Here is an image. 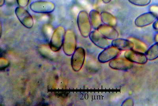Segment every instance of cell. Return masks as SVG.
Wrapping results in <instances>:
<instances>
[{"label":"cell","mask_w":158,"mask_h":106,"mask_svg":"<svg viewBox=\"0 0 158 106\" xmlns=\"http://www.w3.org/2000/svg\"><path fill=\"white\" fill-rule=\"evenodd\" d=\"M77 24L80 33L84 38L89 36L91 32L92 26L89 15L86 11H82L79 13Z\"/></svg>","instance_id":"1"},{"label":"cell","mask_w":158,"mask_h":106,"mask_svg":"<svg viewBox=\"0 0 158 106\" xmlns=\"http://www.w3.org/2000/svg\"><path fill=\"white\" fill-rule=\"evenodd\" d=\"M29 8L32 12L39 14L51 13L54 11L56 6L50 1H38L31 3Z\"/></svg>","instance_id":"2"},{"label":"cell","mask_w":158,"mask_h":106,"mask_svg":"<svg viewBox=\"0 0 158 106\" xmlns=\"http://www.w3.org/2000/svg\"><path fill=\"white\" fill-rule=\"evenodd\" d=\"M65 33L64 28L62 26L58 27L53 32L49 43L50 49L53 51H57L61 49Z\"/></svg>","instance_id":"3"},{"label":"cell","mask_w":158,"mask_h":106,"mask_svg":"<svg viewBox=\"0 0 158 106\" xmlns=\"http://www.w3.org/2000/svg\"><path fill=\"white\" fill-rule=\"evenodd\" d=\"M77 38L75 34L73 31L68 30L66 32L64 42L63 43V49L67 55H73L77 47Z\"/></svg>","instance_id":"4"},{"label":"cell","mask_w":158,"mask_h":106,"mask_svg":"<svg viewBox=\"0 0 158 106\" xmlns=\"http://www.w3.org/2000/svg\"><path fill=\"white\" fill-rule=\"evenodd\" d=\"M85 52L84 48L78 47L76 49L72 55L71 64L72 68L75 71L81 70L85 59Z\"/></svg>","instance_id":"5"},{"label":"cell","mask_w":158,"mask_h":106,"mask_svg":"<svg viewBox=\"0 0 158 106\" xmlns=\"http://www.w3.org/2000/svg\"><path fill=\"white\" fill-rule=\"evenodd\" d=\"M15 14L20 22L25 27L31 29L33 26L34 21L32 15L27 10L21 7L15 8Z\"/></svg>","instance_id":"6"},{"label":"cell","mask_w":158,"mask_h":106,"mask_svg":"<svg viewBox=\"0 0 158 106\" xmlns=\"http://www.w3.org/2000/svg\"><path fill=\"white\" fill-rule=\"evenodd\" d=\"M121 51L113 46H110L104 49L99 54L98 60L101 63H106L116 58Z\"/></svg>","instance_id":"7"},{"label":"cell","mask_w":158,"mask_h":106,"mask_svg":"<svg viewBox=\"0 0 158 106\" xmlns=\"http://www.w3.org/2000/svg\"><path fill=\"white\" fill-rule=\"evenodd\" d=\"M158 18L157 15L153 12L145 13L136 18L135 24L138 27H144L154 23Z\"/></svg>","instance_id":"8"},{"label":"cell","mask_w":158,"mask_h":106,"mask_svg":"<svg viewBox=\"0 0 158 106\" xmlns=\"http://www.w3.org/2000/svg\"><path fill=\"white\" fill-rule=\"evenodd\" d=\"M109 65L114 70L127 71L133 67V63L126 58H116L110 62Z\"/></svg>","instance_id":"9"},{"label":"cell","mask_w":158,"mask_h":106,"mask_svg":"<svg viewBox=\"0 0 158 106\" xmlns=\"http://www.w3.org/2000/svg\"><path fill=\"white\" fill-rule=\"evenodd\" d=\"M89 37L95 46L101 49H105L110 46L108 39L104 37L97 30L92 31Z\"/></svg>","instance_id":"10"},{"label":"cell","mask_w":158,"mask_h":106,"mask_svg":"<svg viewBox=\"0 0 158 106\" xmlns=\"http://www.w3.org/2000/svg\"><path fill=\"white\" fill-rule=\"evenodd\" d=\"M124 56L125 58L132 63L139 64H145L148 60L145 53L136 51L133 49L126 51Z\"/></svg>","instance_id":"11"},{"label":"cell","mask_w":158,"mask_h":106,"mask_svg":"<svg viewBox=\"0 0 158 106\" xmlns=\"http://www.w3.org/2000/svg\"><path fill=\"white\" fill-rule=\"evenodd\" d=\"M97 30L104 37L108 39H115L118 38V33L114 27L106 24H102Z\"/></svg>","instance_id":"12"},{"label":"cell","mask_w":158,"mask_h":106,"mask_svg":"<svg viewBox=\"0 0 158 106\" xmlns=\"http://www.w3.org/2000/svg\"><path fill=\"white\" fill-rule=\"evenodd\" d=\"M111 46L118 48L120 51H126L133 49V43L129 39L117 38L111 42Z\"/></svg>","instance_id":"13"},{"label":"cell","mask_w":158,"mask_h":106,"mask_svg":"<svg viewBox=\"0 0 158 106\" xmlns=\"http://www.w3.org/2000/svg\"><path fill=\"white\" fill-rule=\"evenodd\" d=\"M89 17L92 28L94 30H97L102 24L101 13L98 11L93 10L90 11L89 14Z\"/></svg>","instance_id":"14"},{"label":"cell","mask_w":158,"mask_h":106,"mask_svg":"<svg viewBox=\"0 0 158 106\" xmlns=\"http://www.w3.org/2000/svg\"><path fill=\"white\" fill-rule=\"evenodd\" d=\"M102 21L104 24L114 27L116 25L117 21L116 18L110 13L103 11L101 13Z\"/></svg>","instance_id":"15"},{"label":"cell","mask_w":158,"mask_h":106,"mask_svg":"<svg viewBox=\"0 0 158 106\" xmlns=\"http://www.w3.org/2000/svg\"><path fill=\"white\" fill-rule=\"evenodd\" d=\"M133 43V50L141 53H146L148 50L147 46L144 42L135 38H131L129 39Z\"/></svg>","instance_id":"16"},{"label":"cell","mask_w":158,"mask_h":106,"mask_svg":"<svg viewBox=\"0 0 158 106\" xmlns=\"http://www.w3.org/2000/svg\"><path fill=\"white\" fill-rule=\"evenodd\" d=\"M148 60H153L158 58V42H156L145 53Z\"/></svg>","instance_id":"17"},{"label":"cell","mask_w":158,"mask_h":106,"mask_svg":"<svg viewBox=\"0 0 158 106\" xmlns=\"http://www.w3.org/2000/svg\"><path fill=\"white\" fill-rule=\"evenodd\" d=\"M131 3L137 6L143 7L149 5L151 0H128Z\"/></svg>","instance_id":"18"},{"label":"cell","mask_w":158,"mask_h":106,"mask_svg":"<svg viewBox=\"0 0 158 106\" xmlns=\"http://www.w3.org/2000/svg\"><path fill=\"white\" fill-rule=\"evenodd\" d=\"M16 1L19 7L25 8L28 5L29 0H16Z\"/></svg>","instance_id":"19"},{"label":"cell","mask_w":158,"mask_h":106,"mask_svg":"<svg viewBox=\"0 0 158 106\" xmlns=\"http://www.w3.org/2000/svg\"><path fill=\"white\" fill-rule=\"evenodd\" d=\"M133 100L131 99H128L123 102L121 106H133Z\"/></svg>","instance_id":"20"},{"label":"cell","mask_w":158,"mask_h":106,"mask_svg":"<svg viewBox=\"0 0 158 106\" xmlns=\"http://www.w3.org/2000/svg\"><path fill=\"white\" fill-rule=\"evenodd\" d=\"M149 9L150 10V12L156 14L158 16V6H152V7H151Z\"/></svg>","instance_id":"21"},{"label":"cell","mask_w":158,"mask_h":106,"mask_svg":"<svg viewBox=\"0 0 158 106\" xmlns=\"http://www.w3.org/2000/svg\"><path fill=\"white\" fill-rule=\"evenodd\" d=\"M153 28L155 30H158V18L154 22L153 25Z\"/></svg>","instance_id":"22"},{"label":"cell","mask_w":158,"mask_h":106,"mask_svg":"<svg viewBox=\"0 0 158 106\" xmlns=\"http://www.w3.org/2000/svg\"><path fill=\"white\" fill-rule=\"evenodd\" d=\"M5 0H0V7H2L5 4Z\"/></svg>","instance_id":"23"},{"label":"cell","mask_w":158,"mask_h":106,"mask_svg":"<svg viewBox=\"0 0 158 106\" xmlns=\"http://www.w3.org/2000/svg\"><path fill=\"white\" fill-rule=\"evenodd\" d=\"M103 2L105 4H108V3H109L111 0H102Z\"/></svg>","instance_id":"24"},{"label":"cell","mask_w":158,"mask_h":106,"mask_svg":"<svg viewBox=\"0 0 158 106\" xmlns=\"http://www.w3.org/2000/svg\"><path fill=\"white\" fill-rule=\"evenodd\" d=\"M155 41L156 42H158V33L156 34L155 36Z\"/></svg>","instance_id":"25"}]
</instances>
